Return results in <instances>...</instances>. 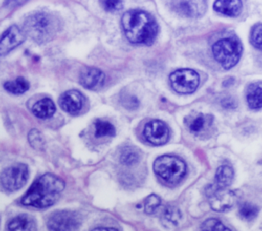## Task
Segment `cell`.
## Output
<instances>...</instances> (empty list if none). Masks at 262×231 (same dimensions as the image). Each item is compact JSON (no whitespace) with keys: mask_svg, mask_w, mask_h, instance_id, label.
Segmentation results:
<instances>
[{"mask_svg":"<svg viewBox=\"0 0 262 231\" xmlns=\"http://www.w3.org/2000/svg\"><path fill=\"white\" fill-rule=\"evenodd\" d=\"M212 116L210 115H204V114H198L193 117H190L188 120V128L190 131L194 133H199L209 127L212 123Z\"/></svg>","mask_w":262,"mask_h":231,"instance_id":"21","label":"cell"},{"mask_svg":"<svg viewBox=\"0 0 262 231\" xmlns=\"http://www.w3.org/2000/svg\"><path fill=\"white\" fill-rule=\"evenodd\" d=\"M170 83L172 88L179 93L193 92L200 83L199 74L191 69H180L170 74Z\"/></svg>","mask_w":262,"mask_h":231,"instance_id":"6","label":"cell"},{"mask_svg":"<svg viewBox=\"0 0 262 231\" xmlns=\"http://www.w3.org/2000/svg\"><path fill=\"white\" fill-rule=\"evenodd\" d=\"M60 28L61 25L58 17L45 12L32 14L24 22L25 33L38 43H45L51 40Z\"/></svg>","mask_w":262,"mask_h":231,"instance_id":"3","label":"cell"},{"mask_svg":"<svg viewBox=\"0 0 262 231\" xmlns=\"http://www.w3.org/2000/svg\"><path fill=\"white\" fill-rule=\"evenodd\" d=\"M64 189V182L52 175L45 174L39 177L21 198V203L27 206L44 208L53 205Z\"/></svg>","mask_w":262,"mask_h":231,"instance_id":"1","label":"cell"},{"mask_svg":"<svg viewBox=\"0 0 262 231\" xmlns=\"http://www.w3.org/2000/svg\"><path fill=\"white\" fill-rule=\"evenodd\" d=\"M201 231H231L222 222L217 219H208L203 222Z\"/></svg>","mask_w":262,"mask_h":231,"instance_id":"25","label":"cell"},{"mask_svg":"<svg viewBox=\"0 0 262 231\" xmlns=\"http://www.w3.org/2000/svg\"><path fill=\"white\" fill-rule=\"evenodd\" d=\"M212 190L209 191V201L213 210L215 211H225L230 209L236 200L234 192L227 190L226 188L211 187Z\"/></svg>","mask_w":262,"mask_h":231,"instance_id":"9","label":"cell"},{"mask_svg":"<svg viewBox=\"0 0 262 231\" xmlns=\"http://www.w3.org/2000/svg\"><path fill=\"white\" fill-rule=\"evenodd\" d=\"M4 88L11 92V93H14V94H21L24 92H26L29 87H30V84L29 82L23 78V77H17L16 79L14 80H10V81H6L4 84H3Z\"/></svg>","mask_w":262,"mask_h":231,"instance_id":"22","label":"cell"},{"mask_svg":"<svg viewBox=\"0 0 262 231\" xmlns=\"http://www.w3.org/2000/svg\"><path fill=\"white\" fill-rule=\"evenodd\" d=\"M242 0H216L214 9L227 16H236L242 11Z\"/></svg>","mask_w":262,"mask_h":231,"instance_id":"15","label":"cell"},{"mask_svg":"<svg viewBox=\"0 0 262 231\" xmlns=\"http://www.w3.org/2000/svg\"><path fill=\"white\" fill-rule=\"evenodd\" d=\"M174 11L185 17H199L206 11L205 0H171Z\"/></svg>","mask_w":262,"mask_h":231,"instance_id":"11","label":"cell"},{"mask_svg":"<svg viewBox=\"0 0 262 231\" xmlns=\"http://www.w3.org/2000/svg\"><path fill=\"white\" fill-rule=\"evenodd\" d=\"M105 75L97 68H87L80 74V83L87 89H98L104 83Z\"/></svg>","mask_w":262,"mask_h":231,"instance_id":"14","label":"cell"},{"mask_svg":"<svg viewBox=\"0 0 262 231\" xmlns=\"http://www.w3.org/2000/svg\"><path fill=\"white\" fill-rule=\"evenodd\" d=\"M79 216L71 210L55 211L47 221L49 231H79Z\"/></svg>","mask_w":262,"mask_h":231,"instance_id":"7","label":"cell"},{"mask_svg":"<svg viewBox=\"0 0 262 231\" xmlns=\"http://www.w3.org/2000/svg\"><path fill=\"white\" fill-rule=\"evenodd\" d=\"M95 125V137L102 138V137H114L116 133V129L112 123L105 120L98 119L94 123Z\"/></svg>","mask_w":262,"mask_h":231,"instance_id":"24","label":"cell"},{"mask_svg":"<svg viewBox=\"0 0 262 231\" xmlns=\"http://www.w3.org/2000/svg\"><path fill=\"white\" fill-rule=\"evenodd\" d=\"M246 98L251 109L262 108V81L251 83L247 88Z\"/></svg>","mask_w":262,"mask_h":231,"instance_id":"17","label":"cell"},{"mask_svg":"<svg viewBox=\"0 0 262 231\" xmlns=\"http://www.w3.org/2000/svg\"><path fill=\"white\" fill-rule=\"evenodd\" d=\"M27 0H5L4 2V5L6 7H10V8H13V7H17L21 4H24Z\"/></svg>","mask_w":262,"mask_h":231,"instance_id":"32","label":"cell"},{"mask_svg":"<svg viewBox=\"0 0 262 231\" xmlns=\"http://www.w3.org/2000/svg\"><path fill=\"white\" fill-rule=\"evenodd\" d=\"M28 139H29V142H30L31 146L34 147L35 149L43 148L44 140H43V137H42V134H41V132L39 130H37V129L31 130L29 132Z\"/></svg>","mask_w":262,"mask_h":231,"instance_id":"29","label":"cell"},{"mask_svg":"<svg viewBox=\"0 0 262 231\" xmlns=\"http://www.w3.org/2000/svg\"><path fill=\"white\" fill-rule=\"evenodd\" d=\"M122 104L128 109H136L139 106L138 100L134 95H130V94L123 97Z\"/></svg>","mask_w":262,"mask_h":231,"instance_id":"31","label":"cell"},{"mask_svg":"<svg viewBox=\"0 0 262 231\" xmlns=\"http://www.w3.org/2000/svg\"><path fill=\"white\" fill-rule=\"evenodd\" d=\"M251 43L255 47L262 49V24H257L253 27L251 31Z\"/></svg>","mask_w":262,"mask_h":231,"instance_id":"28","label":"cell"},{"mask_svg":"<svg viewBox=\"0 0 262 231\" xmlns=\"http://www.w3.org/2000/svg\"><path fill=\"white\" fill-rule=\"evenodd\" d=\"M233 180V169L229 165H221L216 170L215 186L217 188H226Z\"/></svg>","mask_w":262,"mask_h":231,"instance_id":"20","label":"cell"},{"mask_svg":"<svg viewBox=\"0 0 262 231\" xmlns=\"http://www.w3.org/2000/svg\"><path fill=\"white\" fill-rule=\"evenodd\" d=\"M143 136L150 144L160 146L168 141L169 128L165 122L154 119L145 124L143 129Z\"/></svg>","mask_w":262,"mask_h":231,"instance_id":"10","label":"cell"},{"mask_svg":"<svg viewBox=\"0 0 262 231\" xmlns=\"http://www.w3.org/2000/svg\"><path fill=\"white\" fill-rule=\"evenodd\" d=\"M33 114L41 119H46L51 117L55 112V105L54 103L48 99L44 98L36 102L32 108Z\"/></svg>","mask_w":262,"mask_h":231,"instance_id":"18","label":"cell"},{"mask_svg":"<svg viewBox=\"0 0 262 231\" xmlns=\"http://www.w3.org/2000/svg\"><path fill=\"white\" fill-rule=\"evenodd\" d=\"M106 11H118L123 7V0H99Z\"/></svg>","mask_w":262,"mask_h":231,"instance_id":"30","label":"cell"},{"mask_svg":"<svg viewBox=\"0 0 262 231\" xmlns=\"http://www.w3.org/2000/svg\"><path fill=\"white\" fill-rule=\"evenodd\" d=\"M92 231H118L117 229L115 228H110V227H98V228H95L93 229Z\"/></svg>","mask_w":262,"mask_h":231,"instance_id":"33","label":"cell"},{"mask_svg":"<svg viewBox=\"0 0 262 231\" xmlns=\"http://www.w3.org/2000/svg\"><path fill=\"white\" fill-rule=\"evenodd\" d=\"M140 159V153L134 147H124L120 153V161L124 165H134Z\"/></svg>","mask_w":262,"mask_h":231,"instance_id":"23","label":"cell"},{"mask_svg":"<svg viewBox=\"0 0 262 231\" xmlns=\"http://www.w3.org/2000/svg\"><path fill=\"white\" fill-rule=\"evenodd\" d=\"M258 207L251 203H244L239 207V216L245 220H253L258 215Z\"/></svg>","mask_w":262,"mask_h":231,"instance_id":"26","label":"cell"},{"mask_svg":"<svg viewBox=\"0 0 262 231\" xmlns=\"http://www.w3.org/2000/svg\"><path fill=\"white\" fill-rule=\"evenodd\" d=\"M243 46L236 38H223L212 46L215 60L224 68L230 69L237 64L242 55Z\"/></svg>","mask_w":262,"mask_h":231,"instance_id":"5","label":"cell"},{"mask_svg":"<svg viewBox=\"0 0 262 231\" xmlns=\"http://www.w3.org/2000/svg\"><path fill=\"white\" fill-rule=\"evenodd\" d=\"M181 219L180 209L175 205H167L161 213V222L167 228L176 227Z\"/></svg>","mask_w":262,"mask_h":231,"instance_id":"19","label":"cell"},{"mask_svg":"<svg viewBox=\"0 0 262 231\" xmlns=\"http://www.w3.org/2000/svg\"><path fill=\"white\" fill-rule=\"evenodd\" d=\"M85 103L84 95L79 90H68L59 98V105L66 112L70 114H77L81 111Z\"/></svg>","mask_w":262,"mask_h":231,"instance_id":"13","label":"cell"},{"mask_svg":"<svg viewBox=\"0 0 262 231\" xmlns=\"http://www.w3.org/2000/svg\"><path fill=\"white\" fill-rule=\"evenodd\" d=\"M161 204V198L156 194H150L144 200V210L146 214H154Z\"/></svg>","mask_w":262,"mask_h":231,"instance_id":"27","label":"cell"},{"mask_svg":"<svg viewBox=\"0 0 262 231\" xmlns=\"http://www.w3.org/2000/svg\"><path fill=\"white\" fill-rule=\"evenodd\" d=\"M122 27L127 39L135 44H151L158 34V24L149 13L132 9L122 16Z\"/></svg>","mask_w":262,"mask_h":231,"instance_id":"2","label":"cell"},{"mask_svg":"<svg viewBox=\"0 0 262 231\" xmlns=\"http://www.w3.org/2000/svg\"><path fill=\"white\" fill-rule=\"evenodd\" d=\"M29 178L27 165L23 163L14 164L5 168L1 174V184L7 191H15L20 189Z\"/></svg>","mask_w":262,"mask_h":231,"instance_id":"8","label":"cell"},{"mask_svg":"<svg viewBox=\"0 0 262 231\" xmlns=\"http://www.w3.org/2000/svg\"><path fill=\"white\" fill-rule=\"evenodd\" d=\"M154 171L168 184L179 183L186 174V165L183 160L171 155L158 157L154 162Z\"/></svg>","mask_w":262,"mask_h":231,"instance_id":"4","label":"cell"},{"mask_svg":"<svg viewBox=\"0 0 262 231\" xmlns=\"http://www.w3.org/2000/svg\"><path fill=\"white\" fill-rule=\"evenodd\" d=\"M25 40L24 32L17 26L9 27L3 34L0 40V54L3 56Z\"/></svg>","mask_w":262,"mask_h":231,"instance_id":"12","label":"cell"},{"mask_svg":"<svg viewBox=\"0 0 262 231\" xmlns=\"http://www.w3.org/2000/svg\"><path fill=\"white\" fill-rule=\"evenodd\" d=\"M7 231H36V224L30 216L19 215L10 220Z\"/></svg>","mask_w":262,"mask_h":231,"instance_id":"16","label":"cell"}]
</instances>
